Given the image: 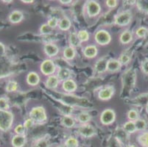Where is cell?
I'll return each mask as SVG.
<instances>
[{
    "label": "cell",
    "mask_w": 148,
    "mask_h": 147,
    "mask_svg": "<svg viewBox=\"0 0 148 147\" xmlns=\"http://www.w3.org/2000/svg\"><path fill=\"white\" fill-rule=\"evenodd\" d=\"M49 94L52 96L54 99L60 102L62 105L67 106H76L80 107H91L92 104L85 98L76 96L72 94H62V93L56 92L52 90H49Z\"/></svg>",
    "instance_id": "obj_1"
},
{
    "label": "cell",
    "mask_w": 148,
    "mask_h": 147,
    "mask_svg": "<svg viewBox=\"0 0 148 147\" xmlns=\"http://www.w3.org/2000/svg\"><path fill=\"white\" fill-rule=\"evenodd\" d=\"M136 83V72L135 70L133 68H130L122 74V94H121L122 98H125L128 96V94L135 86Z\"/></svg>",
    "instance_id": "obj_2"
},
{
    "label": "cell",
    "mask_w": 148,
    "mask_h": 147,
    "mask_svg": "<svg viewBox=\"0 0 148 147\" xmlns=\"http://www.w3.org/2000/svg\"><path fill=\"white\" fill-rule=\"evenodd\" d=\"M14 116L8 110H0V130L3 132L8 131L12 127Z\"/></svg>",
    "instance_id": "obj_3"
},
{
    "label": "cell",
    "mask_w": 148,
    "mask_h": 147,
    "mask_svg": "<svg viewBox=\"0 0 148 147\" xmlns=\"http://www.w3.org/2000/svg\"><path fill=\"white\" fill-rule=\"evenodd\" d=\"M29 118L34 121L35 124H42L47 120V116L44 107L38 106L31 109L29 112Z\"/></svg>",
    "instance_id": "obj_4"
},
{
    "label": "cell",
    "mask_w": 148,
    "mask_h": 147,
    "mask_svg": "<svg viewBox=\"0 0 148 147\" xmlns=\"http://www.w3.org/2000/svg\"><path fill=\"white\" fill-rule=\"evenodd\" d=\"M132 13L129 10H125L116 15L114 18V24L119 27L127 26L131 22Z\"/></svg>",
    "instance_id": "obj_5"
},
{
    "label": "cell",
    "mask_w": 148,
    "mask_h": 147,
    "mask_svg": "<svg viewBox=\"0 0 148 147\" xmlns=\"http://www.w3.org/2000/svg\"><path fill=\"white\" fill-rule=\"evenodd\" d=\"M95 42L100 46H106L111 41V36L108 31L105 29H99L95 35Z\"/></svg>",
    "instance_id": "obj_6"
},
{
    "label": "cell",
    "mask_w": 148,
    "mask_h": 147,
    "mask_svg": "<svg viewBox=\"0 0 148 147\" xmlns=\"http://www.w3.org/2000/svg\"><path fill=\"white\" fill-rule=\"evenodd\" d=\"M56 63L52 60L50 59H47L45 60L41 64V73L45 76H52L53 74L56 71Z\"/></svg>",
    "instance_id": "obj_7"
},
{
    "label": "cell",
    "mask_w": 148,
    "mask_h": 147,
    "mask_svg": "<svg viewBox=\"0 0 148 147\" xmlns=\"http://www.w3.org/2000/svg\"><path fill=\"white\" fill-rule=\"evenodd\" d=\"M100 122L103 125H110L115 121L116 113L112 109H106L102 112L100 115Z\"/></svg>",
    "instance_id": "obj_8"
},
{
    "label": "cell",
    "mask_w": 148,
    "mask_h": 147,
    "mask_svg": "<svg viewBox=\"0 0 148 147\" xmlns=\"http://www.w3.org/2000/svg\"><path fill=\"white\" fill-rule=\"evenodd\" d=\"M86 11L89 17H95L100 13L101 6L96 1H88L86 4Z\"/></svg>",
    "instance_id": "obj_9"
},
{
    "label": "cell",
    "mask_w": 148,
    "mask_h": 147,
    "mask_svg": "<svg viewBox=\"0 0 148 147\" xmlns=\"http://www.w3.org/2000/svg\"><path fill=\"white\" fill-rule=\"evenodd\" d=\"M77 132L82 137H86V138H89L93 137L96 134V129L92 125L89 124H82L77 129Z\"/></svg>",
    "instance_id": "obj_10"
},
{
    "label": "cell",
    "mask_w": 148,
    "mask_h": 147,
    "mask_svg": "<svg viewBox=\"0 0 148 147\" xmlns=\"http://www.w3.org/2000/svg\"><path fill=\"white\" fill-rule=\"evenodd\" d=\"M114 94V88L113 86H106L99 90L98 93V98L100 100L107 101L111 99Z\"/></svg>",
    "instance_id": "obj_11"
},
{
    "label": "cell",
    "mask_w": 148,
    "mask_h": 147,
    "mask_svg": "<svg viewBox=\"0 0 148 147\" xmlns=\"http://www.w3.org/2000/svg\"><path fill=\"white\" fill-rule=\"evenodd\" d=\"M44 51L48 57H53L59 53V48L52 43H47L44 46Z\"/></svg>",
    "instance_id": "obj_12"
},
{
    "label": "cell",
    "mask_w": 148,
    "mask_h": 147,
    "mask_svg": "<svg viewBox=\"0 0 148 147\" xmlns=\"http://www.w3.org/2000/svg\"><path fill=\"white\" fill-rule=\"evenodd\" d=\"M108 60L105 57L100 58L95 63V70L98 74H103L107 71V63Z\"/></svg>",
    "instance_id": "obj_13"
},
{
    "label": "cell",
    "mask_w": 148,
    "mask_h": 147,
    "mask_svg": "<svg viewBox=\"0 0 148 147\" xmlns=\"http://www.w3.org/2000/svg\"><path fill=\"white\" fill-rule=\"evenodd\" d=\"M62 87H63V89H64V91L67 93L75 92L77 90V85L76 83L72 78H70V79L63 82Z\"/></svg>",
    "instance_id": "obj_14"
},
{
    "label": "cell",
    "mask_w": 148,
    "mask_h": 147,
    "mask_svg": "<svg viewBox=\"0 0 148 147\" xmlns=\"http://www.w3.org/2000/svg\"><path fill=\"white\" fill-rule=\"evenodd\" d=\"M122 67V64L119 63L118 60L116 59H110L108 60L107 63V71L111 73L116 72V71H119Z\"/></svg>",
    "instance_id": "obj_15"
},
{
    "label": "cell",
    "mask_w": 148,
    "mask_h": 147,
    "mask_svg": "<svg viewBox=\"0 0 148 147\" xmlns=\"http://www.w3.org/2000/svg\"><path fill=\"white\" fill-rule=\"evenodd\" d=\"M8 18L10 22H11L12 24H18V23L21 22L22 20L24 19V14L20 10H13L9 15Z\"/></svg>",
    "instance_id": "obj_16"
},
{
    "label": "cell",
    "mask_w": 148,
    "mask_h": 147,
    "mask_svg": "<svg viewBox=\"0 0 148 147\" xmlns=\"http://www.w3.org/2000/svg\"><path fill=\"white\" fill-rule=\"evenodd\" d=\"M27 143L25 135H16L11 140V145L13 147H24Z\"/></svg>",
    "instance_id": "obj_17"
},
{
    "label": "cell",
    "mask_w": 148,
    "mask_h": 147,
    "mask_svg": "<svg viewBox=\"0 0 148 147\" xmlns=\"http://www.w3.org/2000/svg\"><path fill=\"white\" fill-rule=\"evenodd\" d=\"M83 55L88 58H94L98 53L97 47L95 45H88L83 49Z\"/></svg>",
    "instance_id": "obj_18"
},
{
    "label": "cell",
    "mask_w": 148,
    "mask_h": 147,
    "mask_svg": "<svg viewBox=\"0 0 148 147\" xmlns=\"http://www.w3.org/2000/svg\"><path fill=\"white\" fill-rule=\"evenodd\" d=\"M59 83H60V80L58 78L57 76H55V75H52V76L48 77L46 81V87L49 90H55L56 88L58 86Z\"/></svg>",
    "instance_id": "obj_19"
},
{
    "label": "cell",
    "mask_w": 148,
    "mask_h": 147,
    "mask_svg": "<svg viewBox=\"0 0 148 147\" xmlns=\"http://www.w3.org/2000/svg\"><path fill=\"white\" fill-rule=\"evenodd\" d=\"M40 82V77L36 72L31 71L27 76V83L29 85L36 86Z\"/></svg>",
    "instance_id": "obj_20"
},
{
    "label": "cell",
    "mask_w": 148,
    "mask_h": 147,
    "mask_svg": "<svg viewBox=\"0 0 148 147\" xmlns=\"http://www.w3.org/2000/svg\"><path fill=\"white\" fill-rule=\"evenodd\" d=\"M71 76H72V72L67 68H60L58 71L57 77L60 82V81L64 82V81L70 79Z\"/></svg>",
    "instance_id": "obj_21"
},
{
    "label": "cell",
    "mask_w": 148,
    "mask_h": 147,
    "mask_svg": "<svg viewBox=\"0 0 148 147\" xmlns=\"http://www.w3.org/2000/svg\"><path fill=\"white\" fill-rule=\"evenodd\" d=\"M133 38L131 31L125 30L119 36V41L122 44H128L133 40Z\"/></svg>",
    "instance_id": "obj_22"
},
{
    "label": "cell",
    "mask_w": 148,
    "mask_h": 147,
    "mask_svg": "<svg viewBox=\"0 0 148 147\" xmlns=\"http://www.w3.org/2000/svg\"><path fill=\"white\" fill-rule=\"evenodd\" d=\"M130 102H132L131 104L136 105H140V106L146 105L147 106L148 105V94H142L136 97L135 99H131Z\"/></svg>",
    "instance_id": "obj_23"
},
{
    "label": "cell",
    "mask_w": 148,
    "mask_h": 147,
    "mask_svg": "<svg viewBox=\"0 0 148 147\" xmlns=\"http://www.w3.org/2000/svg\"><path fill=\"white\" fill-rule=\"evenodd\" d=\"M69 43L70 44V46L73 48H77L81 45V41L79 39L77 36V33L76 32H71L69 36Z\"/></svg>",
    "instance_id": "obj_24"
},
{
    "label": "cell",
    "mask_w": 148,
    "mask_h": 147,
    "mask_svg": "<svg viewBox=\"0 0 148 147\" xmlns=\"http://www.w3.org/2000/svg\"><path fill=\"white\" fill-rule=\"evenodd\" d=\"M76 121L71 116H64L61 118V124L66 128H72L75 126Z\"/></svg>",
    "instance_id": "obj_25"
},
{
    "label": "cell",
    "mask_w": 148,
    "mask_h": 147,
    "mask_svg": "<svg viewBox=\"0 0 148 147\" xmlns=\"http://www.w3.org/2000/svg\"><path fill=\"white\" fill-rule=\"evenodd\" d=\"M72 27V21L67 17H64L59 20L58 27L62 31H67Z\"/></svg>",
    "instance_id": "obj_26"
},
{
    "label": "cell",
    "mask_w": 148,
    "mask_h": 147,
    "mask_svg": "<svg viewBox=\"0 0 148 147\" xmlns=\"http://www.w3.org/2000/svg\"><path fill=\"white\" fill-rule=\"evenodd\" d=\"M64 58L67 60H72L76 56V50L72 46H67L64 49V52H63Z\"/></svg>",
    "instance_id": "obj_27"
},
{
    "label": "cell",
    "mask_w": 148,
    "mask_h": 147,
    "mask_svg": "<svg viewBox=\"0 0 148 147\" xmlns=\"http://www.w3.org/2000/svg\"><path fill=\"white\" fill-rule=\"evenodd\" d=\"M122 129L127 134H133L137 131L135 122L132 121H128L124 124Z\"/></svg>",
    "instance_id": "obj_28"
},
{
    "label": "cell",
    "mask_w": 148,
    "mask_h": 147,
    "mask_svg": "<svg viewBox=\"0 0 148 147\" xmlns=\"http://www.w3.org/2000/svg\"><path fill=\"white\" fill-rule=\"evenodd\" d=\"M91 119V116L89 113H86V112H81L79 113L77 116V120L80 122L81 124H88Z\"/></svg>",
    "instance_id": "obj_29"
},
{
    "label": "cell",
    "mask_w": 148,
    "mask_h": 147,
    "mask_svg": "<svg viewBox=\"0 0 148 147\" xmlns=\"http://www.w3.org/2000/svg\"><path fill=\"white\" fill-rule=\"evenodd\" d=\"M137 8L141 12L144 13L148 14V0H140V1H136Z\"/></svg>",
    "instance_id": "obj_30"
},
{
    "label": "cell",
    "mask_w": 148,
    "mask_h": 147,
    "mask_svg": "<svg viewBox=\"0 0 148 147\" xmlns=\"http://www.w3.org/2000/svg\"><path fill=\"white\" fill-rule=\"evenodd\" d=\"M137 141L143 147H148V132H144L138 136Z\"/></svg>",
    "instance_id": "obj_31"
},
{
    "label": "cell",
    "mask_w": 148,
    "mask_h": 147,
    "mask_svg": "<svg viewBox=\"0 0 148 147\" xmlns=\"http://www.w3.org/2000/svg\"><path fill=\"white\" fill-rule=\"evenodd\" d=\"M53 32V29L50 27L47 24H42L40 27V33L43 36H50Z\"/></svg>",
    "instance_id": "obj_32"
},
{
    "label": "cell",
    "mask_w": 148,
    "mask_h": 147,
    "mask_svg": "<svg viewBox=\"0 0 148 147\" xmlns=\"http://www.w3.org/2000/svg\"><path fill=\"white\" fill-rule=\"evenodd\" d=\"M65 147H79V141L75 137H69L64 143Z\"/></svg>",
    "instance_id": "obj_33"
},
{
    "label": "cell",
    "mask_w": 148,
    "mask_h": 147,
    "mask_svg": "<svg viewBox=\"0 0 148 147\" xmlns=\"http://www.w3.org/2000/svg\"><path fill=\"white\" fill-rule=\"evenodd\" d=\"M5 89H6L7 92H14V91H17V89H18V83H17V82H16L14 80L9 81L8 84H7Z\"/></svg>",
    "instance_id": "obj_34"
},
{
    "label": "cell",
    "mask_w": 148,
    "mask_h": 147,
    "mask_svg": "<svg viewBox=\"0 0 148 147\" xmlns=\"http://www.w3.org/2000/svg\"><path fill=\"white\" fill-rule=\"evenodd\" d=\"M77 36H78L81 43L86 42L89 40V33L86 29H81V30L77 32Z\"/></svg>",
    "instance_id": "obj_35"
},
{
    "label": "cell",
    "mask_w": 148,
    "mask_h": 147,
    "mask_svg": "<svg viewBox=\"0 0 148 147\" xmlns=\"http://www.w3.org/2000/svg\"><path fill=\"white\" fill-rule=\"evenodd\" d=\"M134 122H135L137 131H143L147 128V122L145 121V119L139 118Z\"/></svg>",
    "instance_id": "obj_36"
},
{
    "label": "cell",
    "mask_w": 148,
    "mask_h": 147,
    "mask_svg": "<svg viewBox=\"0 0 148 147\" xmlns=\"http://www.w3.org/2000/svg\"><path fill=\"white\" fill-rule=\"evenodd\" d=\"M130 60H131V57H130V55H128L126 52H124V53L121 54L118 60L122 65H127L130 63Z\"/></svg>",
    "instance_id": "obj_37"
},
{
    "label": "cell",
    "mask_w": 148,
    "mask_h": 147,
    "mask_svg": "<svg viewBox=\"0 0 148 147\" xmlns=\"http://www.w3.org/2000/svg\"><path fill=\"white\" fill-rule=\"evenodd\" d=\"M127 118L130 121H135L139 118V115L137 110H130L127 113Z\"/></svg>",
    "instance_id": "obj_38"
},
{
    "label": "cell",
    "mask_w": 148,
    "mask_h": 147,
    "mask_svg": "<svg viewBox=\"0 0 148 147\" xmlns=\"http://www.w3.org/2000/svg\"><path fill=\"white\" fill-rule=\"evenodd\" d=\"M147 30L148 29H147L145 27H140L136 30V36L139 38H144L146 36Z\"/></svg>",
    "instance_id": "obj_39"
},
{
    "label": "cell",
    "mask_w": 148,
    "mask_h": 147,
    "mask_svg": "<svg viewBox=\"0 0 148 147\" xmlns=\"http://www.w3.org/2000/svg\"><path fill=\"white\" fill-rule=\"evenodd\" d=\"M10 105H9L8 100L5 97L0 98V110H8Z\"/></svg>",
    "instance_id": "obj_40"
},
{
    "label": "cell",
    "mask_w": 148,
    "mask_h": 147,
    "mask_svg": "<svg viewBox=\"0 0 148 147\" xmlns=\"http://www.w3.org/2000/svg\"><path fill=\"white\" fill-rule=\"evenodd\" d=\"M58 23H59V20L56 17H52V18H49V19L48 20L47 24L48 25L52 28V29H54L55 28L58 27Z\"/></svg>",
    "instance_id": "obj_41"
},
{
    "label": "cell",
    "mask_w": 148,
    "mask_h": 147,
    "mask_svg": "<svg viewBox=\"0 0 148 147\" xmlns=\"http://www.w3.org/2000/svg\"><path fill=\"white\" fill-rule=\"evenodd\" d=\"M25 131H26V128L24 126L23 124H18L14 128V132L16 133V135H25Z\"/></svg>",
    "instance_id": "obj_42"
},
{
    "label": "cell",
    "mask_w": 148,
    "mask_h": 147,
    "mask_svg": "<svg viewBox=\"0 0 148 147\" xmlns=\"http://www.w3.org/2000/svg\"><path fill=\"white\" fill-rule=\"evenodd\" d=\"M34 147H49V144L47 140H46L45 138H41V139L36 141Z\"/></svg>",
    "instance_id": "obj_43"
},
{
    "label": "cell",
    "mask_w": 148,
    "mask_h": 147,
    "mask_svg": "<svg viewBox=\"0 0 148 147\" xmlns=\"http://www.w3.org/2000/svg\"><path fill=\"white\" fill-rule=\"evenodd\" d=\"M117 1H116V0H108V1L106 2V4L108 8L114 9V8H116V6H117Z\"/></svg>",
    "instance_id": "obj_44"
},
{
    "label": "cell",
    "mask_w": 148,
    "mask_h": 147,
    "mask_svg": "<svg viewBox=\"0 0 148 147\" xmlns=\"http://www.w3.org/2000/svg\"><path fill=\"white\" fill-rule=\"evenodd\" d=\"M141 68L145 74L148 75V59H146L144 61H142V65H141Z\"/></svg>",
    "instance_id": "obj_45"
},
{
    "label": "cell",
    "mask_w": 148,
    "mask_h": 147,
    "mask_svg": "<svg viewBox=\"0 0 148 147\" xmlns=\"http://www.w3.org/2000/svg\"><path fill=\"white\" fill-rule=\"evenodd\" d=\"M34 121L31 119L30 118H27V119L25 120V123L23 124V125H24V126H25L26 129H29V128H31L33 125H34Z\"/></svg>",
    "instance_id": "obj_46"
},
{
    "label": "cell",
    "mask_w": 148,
    "mask_h": 147,
    "mask_svg": "<svg viewBox=\"0 0 148 147\" xmlns=\"http://www.w3.org/2000/svg\"><path fill=\"white\" fill-rule=\"evenodd\" d=\"M5 53H6V49H5V45L0 42V57L5 56Z\"/></svg>",
    "instance_id": "obj_47"
},
{
    "label": "cell",
    "mask_w": 148,
    "mask_h": 147,
    "mask_svg": "<svg viewBox=\"0 0 148 147\" xmlns=\"http://www.w3.org/2000/svg\"><path fill=\"white\" fill-rule=\"evenodd\" d=\"M144 39H145V44H148V30L147 32L146 36L144 38Z\"/></svg>",
    "instance_id": "obj_48"
},
{
    "label": "cell",
    "mask_w": 148,
    "mask_h": 147,
    "mask_svg": "<svg viewBox=\"0 0 148 147\" xmlns=\"http://www.w3.org/2000/svg\"><path fill=\"white\" fill-rule=\"evenodd\" d=\"M60 3L64 4V5H66V4L71 3V2H72V1H71V0H69V1H64V0H60Z\"/></svg>",
    "instance_id": "obj_49"
},
{
    "label": "cell",
    "mask_w": 148,
    "mask_h": 147,
    "mask_svg": "<svg viewBox=\"0 0 148 147\" xmlns=\"http://www.w3.org/2000/svg\"><path fill=\"white\" fill-rule=\"evenodd\" d=\"M22 2H24V3H33V2H34V1H21Z\"/></svg>",
    "instance_id": "obj_50"
},
{
    "label": "cell",
    "mask_w": 148,
    "mask_h": 147,
    "mask_svg": "<svg viewBox=\"0 0 148 147\" xmlns=\"http://www.w3.org/2000/svg\"><path fill=\"white\" fill-rule=\"evenodd\" d=\"M125 147H136L135 145H134V144H128V145L126 146Z\"/></svg>",
    "instance_id": "obj_51"
},
{
    "label": "cell",
    "mask_w": 148,
    "mask_h": 147,
    "mask_svg": "<svg viewBox=\"0 0 148 147\" xmlns=\"http://www.w3.org/2000/svg\"><path fill=\"white\" fill-rule=\"evenodd\" d=\"M146 111H147V113H148V105L146 106Z\"/></svg>",
    "instance_id": "obj_52"
},
{
    "label": "cell",
    "mask_w": 148,
    "mask_h": 147,
    "mask_svg": "<svg viewBox=\"0 0 148 147\" xmlns=\"http://www.w3.org/2000/svg\"><path fill=\"white\" fill-rule=\"evenodd\" d=\"M57 147H65V146H58Z\"/></svg>",
    "instance_id": "obj_53"
}]
</instances>
